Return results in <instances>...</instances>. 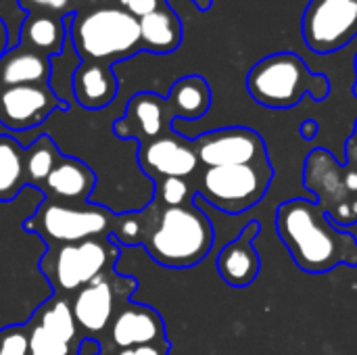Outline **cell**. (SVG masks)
Returning a JSON list of instances; mask_svg holds the SVG:
<instances>
[{"label": "cell", "mask_w": 357, "mask_h": 355, "mask_svg": "<svg viewBox=\"0 0 357 355\" xmlns=\"http://www.w3.org/2000/svg\"><path fill=\"white\" fill-rule=\"evenodd\" d=\"M276 230L295 266L305 274H328L339 266L357 268V239L335 226L310 199H291L276 209Z\"/></svg>", "instance_id": "6da1fadb"}, {"label": "cell", "mask_w": 357, "mask_h": 355, "mask_svg": "<svg viewBox=\"0 0 357 355\" xmlns=\"http://www.w3.org/2000/svg\"><path fill=\"white\" fill-rule=\"evenodd\" d=\"M153 220L142 247L163 268L186 270L201 264L213 249L215 230L209 216L197 203L165 207L159 201L149 203Z\"/></svg>", "instance_id": "7a4b0ae2"}, {"label": "cell", "mask_w": 357, "mask_h": 355, "mask_svg": "<svg viewBox=\"0 0 357 355\" xmlns=\"http://www.w3.org/2000/svg\"><path fill=\"white\" fill-rule=\"evenodd\" d=\"M69 42L79 61L115 63L142 50L140 23L119 6H92L65 17Z\"/></svg>", "instance_id": "3957f363"}, {"label": "cell", "mask_w": 357, "mask_h": 355, "mask_svg": "<svg viewBox=\"0 0 357 355\" xmlns=\"http://www.w3.org/2000/svg\"><path fill=\"white\" fill-rule=\"evenodd\" d=\"M251 98L268 109L297 107L305 94L324 100L331 94V80L312 73L305 61L295 52H274L257 61L247 75Z\"/></svg>", "instance_id": "277c9868"}, {"label": "cell", "mask_w": 357, "mask_h": 355, "mask_svg": "<svg viewBox=\"0 0 357 355\" xmlns=\"http://www.w3.org/2000/svg\"><path fill=\"white\" fill-rule=\"evenodd\" d=\"M345 155L347 161L341 165L328 149L318 146L307 153L301 176L303 186L339 228L357 224V155Z\"/></svg>", "instance_id": "5b68a950"}, {"label": "cell", "mask_w": 357, "mask_h": 355, "mask_svg": "<svg viewBox=\"0 0 357 355\" xmlns=\"http://www.w3.org/2000/svg\"><path fill=\"white\" fill-rule=\"evenodd\" d=\"M119 245L111 236L88 239L71 245L48 247L40 259V270L59 295L77 293L92 280L115 272Z\"/></svg>", "instance_id": "8992f818"}, {"label": "cell", "mask_w": 357, "mask_h": 355, "mask_svg": "<svg viewBox=\"0 0 357 355\" xmlns=\"http://www.w3.org/2000/svg\"><path fill=\"white\" fill-rule=\"evenodd\" d=\"M272 180L274 167L270 161L224 167L201 165L195 176V188L211 207L236 216L255 207L266 197Z\"/></svg>", "instance_id": "52a82bcc"}, {"label": "cell", "mask_w": 357, "mask_h": 355, "mask_svg": "<svg viewBox=\"0 0 357 355\" xmlns=\"http://www.w3.org/2000/svg\"><path fill=\"white\" fill-rule=\"evenodd\" d=\"M117 216L98 205H67L44 199L31 218L23 222L27 232H36L46 247L82 243L111 236Z\"/></svg>", "instance_id": "ba28073f"}, {"label": "cell", "mask_w": 357, "mask_h": 355, "mask_svg": "<svg viewBox=\"0 0 357 355\" xmlns=\"http://www.w3.org/2000/svg\"><path fill=\"white\" fill-rule=\"evenodd\" d=\"M138 280L132 276H119L109 272L73 295L71 310L79 326L82 337L100 339L111 326L115 314L132 301Z\"/></svg>", "instance_id": "9c48e42d"}, {"label": "cell", "mask_w": 357, "mask_h": 355, "mask_svg": "<svg viewBox=\"0 0 357 355\" xmlns=\"http://www.w3.org/2000/svg\"><path fill=\"white\" fill-rule=\"evenodd\" d=\"M301 33L318 54L345 48L357 36V0H310L301 19Z\"/></svg>", "instance_id": "30bf717a"}, {"label": "cell", "mask_w": 357, "mask_h": 355, "mask_svg": "<svg viewBox=\"0 0 357 355\" xmlns=\"http://www.w3.org/2000/svg\"><path fill=\"white\" fill-rule=\"evenodd\" d=\"M195 149L203 167L249 165L270 161L264 136L245 126L220 128L195 138Z\"/></svg>", "instance_id": "8fae6325"}, {"label": "cell", "mask_w": 357, "mask_h": 355, "mask_svg": "<svg viewBox=\"0 0 357 355\" xmlns=\"http://www.w3.org/2000/svg\"><path fill=\"white\" fill-rule=\"evenodd\" d=\"M178 119L172 103L155 92H138L128 100L123 117L113 123V132L121 140L151 142L159 136L174 132Z\"/></svg>", "instance_id": "7c38bea8"}, {"label": "cell", "mask_w": 357, "mask_h": 355, "mask_svg": "<svg viewBox=\"0 0 357 355\" xmlns=\"http://www.w3.org/2000/svg\"><path fill=\"white\" fill-rule=\"evenodd\" d=\"M69 109L50 84L0 88V123L8 130L23 132L40 126L52 111Z\"/></svg>", "instance_id": "4fadbf2b"}, {"label": "cell", "mask_w": 357, "mask_h": 355, "mask_svg": "<svg viewBox=\"0 0 357 355\" xmlns=\"http://www.w3.org/2000/svg\"><path fill=\"white\" fill-rule=\"evenodd\" d=\"M140 169L157 178H192L201 169V161L195 149V140L184 138L180 132H169L138 149Z\"/></svg>", "instance_id": "5bb4252c"}, {"label": "cell", "mask_w": 357, "mask_h": 355, "mask_svg": "<svg viewBox=\"0 0 357 355\" xmlns=\"http://www.w3.org/2000/svg\"><path fill=\"white\" fill-rule=\"evenodd\" d=\"M165 322L161 314L142 303L128 301L113 318L111 326L105 333V343L102 349L119 352V349H130V347H140V345H151L165 341Z\"/></svg>", "instance_id": "9a60e30c"}, {"label": "cell", "mask_w": 357, "mask_h": 355, "mask_svg": "<svg viewBox=\"0 0 357 355\" xmlns=\"http://www.w3.org/2000/svg\"><path fill=\"white\" fill-rule=\"evenodd\" d=\"M261 228H264L261 222L257 220L249 222L241 230V234L234 241H230L226 247H222V251L218 253V262H215L218 274L228 287L247 289L257 280L261 272V259L253 243L261 234Z\"/></svg>", "instance_id": "2e32d148"}, {"label": "cell", "mask_w": 357, "mask_h": 355, "mask_svg": "<svg viewBox=\"0 0 357 355\" xmlns=\"http://www.w3.org/2000/svg\"><path fill=\"white\" fill-rule=\"evenodd\" d=\"M96 184L94 172L79 159L61 157L40 190L46 199L67 205H84Z\"/></svg>", "instance_id": "e0dca14e"}, {"label": "cell", "mask_w": 357, "mask_h": 355, "mask_svg": "<svg viewBox=\"0 0 357 355\" xmlns=\"http://www.w3.org/2000/svg\"><path fill=\"white\" fill-rule=\"evenodd\" d=\"M117 77L109 65L79 61L71 75V94L79 107L96 111L105 109L117 96Z\"/></svg>", "instance_id": "ac0fdd59"}, {"label": "cell", "mask_w": 357, "mask_h": 355, "mask_svg": "<svg viewBox=\"0 0 357 355\" xmlns=\"http://www.w3.org/2000/svg\"><path fill=\"white\" fill-rule=\"evenodd\" d=\"M67 27L65 17L52 15V13H27L21 23V36L19 46L38 52L46 59H54L65 50L67 42Z\"/></svg>", "instance_id": "d6986e66"}, {"label": "cell", "mask_w": 357, "mask_h": 355, "mask_svg": "<svg viewBox=\"0 0 357 355\" xmlns=\"http://www.w3.org/2000/svg\"><path fill=\"white\" fill-rule=\"evenodd\" d=\"M52 75L50 59L31 52L23 46L8 48L0 59V88L10 86H42L48 84Z\"/></svg>", "instance_id": "ffe728a7"}, {"label": "cell", "mask_w": 357, "mask_h": 355, "mask_svg": "<svg viewBox=\"0 0 357 355\" xmlns=\"http://www.w3.org/2000/svg\"><path fill=\"white\" fill-rule=\"evenodd\" d=\"M138 23L142 50L155 54H169L182 44V21L169 4L138 19Z\"/></svg>", "instance_id": "44dd1931"}, {"label": "cell", "mask_w": 357, "mask_h": 355, "mask_svg": "<svg viewBox=\"0 0 357 355\" xmlns=\"http://www.w3.org/2000/svg\"><path fill=\"white\" fill-rule=\"evenodd\" d=\"M167 100L172 103L178 119H199L211 107V88L201 75H184L169 88Z\"/></svg>", "instance_id": "7402d4cb"}, {"label": "cell", "mask_w": 357, "mask_h": 355, "mask_svg": "<svg viewBox=\"0 0 357 355\" xmlns=\"http://www.w3.org/2000/svg\"><path fill=\"white\" fill-rule=\"evenodd\" d=\"M25 184V149L13 136L0 134V201H13Z\"/></svg>", "instance_id": "603a6c76"}, {"label": "cell", "mask_w": 357, "mask_h": 355, "mask_svg": "<svg viewBox=\"0 0 357 355\" xmlns=\"http://www.w3.org/2000/svg\"><path fill=\"white\" fill-rule=\"evenodd\" d=\"M59 159H61V153H59L56 144L52 142V138L46 136V134L38 136L25 149V178H27V184L40 188L46 182L48 174L54 169Z\"/></svg>", "instance_id": "cb8c5ba5"}, {"label": "cell", "mask_w": 357, "mask_h": 355, "mask_svg": "<svg viewBox=\"0 0 357 355\" xmlns=\"http://www.w3.org/2000/svg\"><path fill=\"white\" fill-rule=\"evenodd\" d=\"M195 176L192 178H157V180H153L155 182V197L153 199L165 207H178V205L195 203V197H197Z\"/></svg>", "instance_id": "d4e9b609"}, {"label": "cell", "mask_w": 357, "mask_h": 355, "mask_svg": "<svg viewBox=\"0 0 357 355\" xmlns=\"http://www.w3.org/2000/svg\"><path fill=\"white\" fill-rule=\"evenodd\" d=\"M27 337H29V355H77L79 343H69L52 335L33 318L27 324Z\"/></svg>", "instance_id": "484cf974"}, {"label": "cell", "mask_w": 357, "mask_h": 355, "mask_svg": "<svg viewBox=\"0 0 357 355\" xmlns=\"http://www.w3.org/2000/svg\"><path fill=\"white\" fill-rule=\"evenodd\" d=\"M17 2L27 13L38 10V13H52L59 17H71L77 10L98 6V2L102 0H17Z\"/></svg>", "instance_id": "4316f807"}, {"label": "cell", "mask_w": 357, "mask_h": 355, "mask_svg": "<svg viewBox=\"0 0 357 355\" xmlns=\"http://www.w3.org/2000/svg\"><path fill=\"white\" fill-rule=\"evenodd\" d=\"M0 355H29L27 324L6 326L0 331Z\"/></svg>", "instance_id": "83f0119b"}, {"label": "cell", "mask_w": 357, "mask_h": 355, "mask_svg": "<svg viewBox=\"0 0 357 355\" xmlns=\"http://www.w3.org/2000/svg\"><path fill=\"white\" fill-rule=\"evenodd\" d=\"M115 4L121 10L130 13L132 17L142 19V17H146V15L159 10V8L167 6V0H115Z\"/></svg>", "instance_id": "f1b7e54d"}, {"label": "cell", "mask_w": 357, "mask_h": 355, "mask_svg": "<svg viewBox=\"0 0 357 355\" xmlns=\"http://www.w3.org/2000/svg\"><path fill=\"white\" fill-rule=\"evenodd\" d=\"M169 341H159V343H151V345H140V347H130V349H119V352H111L107 355H169Z\"/></svg>", "instance_id": "f546056e"}, {"label": "cell", "mask_w": 357, "mask_h": 355, "mask_svg": "<svg viewBox=\"0 0 357 355\" xmlns=\"http://www.w3.org/2000/svg\"><path fill=\"white\" fill-rule=\"evenodd\" d=\"M102 341L100 339H92V337H82L79 345H77V355H102Z\"/></svg>", "instance_id": "4dcf8cb0"}, {"label": "cell", "mask_w": 357, "mask_h": 355, "mask_svg": "<svg viewBox=\"0 0 357 355\" xmlns=\"http://www.w3.org/2000/svg\"><path fill=\"white\" fill-rule=\"evenodd\" d=\"M318 130H320V126H318L316 119H305L301 123V128H299V134H301L303 140H314L318 136Z\"/></svg>", "instance_id": "1f68e13d"}, {"label": "cell", "mask_w": 357, "mask_h": 355, "mask_svg": "<svg viewBox=\"0 0 357 355\" xmlns=\"http://www.w3.org/2000/svg\"><path fill=\"white\" fill-rule=\"evenodd\" d=\"M8 48H10V44H8V29H6V23L0 17V59L8 52Z\"/></svg>", "instance_id": "d6a6232c"}, {"label": "cell", "mask_w": 357, "mask_h": 355, "mask_svg": "<svg viewBox=\"0 0 357 355\" xmlns=\"http://www.w3.org/2000/svg\"><path fill=\"white\" fill-rule=\"evenodd\" d=\"M345 153H356L357 155V121H356V126H354V132H351V136L347 138Z\"/></svg>", "instance_id": "836d02e7"}, {"label": "cell", "mask_w": 357, "mask_h": 355, "mask_svg": "<svg viewBox=\"0 0 357 355\" xmlns=\"http://www.w3.org/2000/svg\"><path fill=\"white\" fill-rule=\"evenodd\" d=\"M192 2H195V4H197V8H199V10H203V13H205V10H209V6H211V0H192Z\"/></svg>", "instance_id": "e575fe53"}, {"label": "cell", "mask_w": 357, "mask_h": 355, "mask_svg": "<svg viewBox=\"0 0 357 355\" xmlns=\"http://www.w3.org/2000/svg\"><path fill=\"white\" fill-rule=\"evenodd\" d=\"M354 96H356V98H357V82H356V84H354Z\"/></svg>", "instance_id": "d590c367"}, {"label": "cell", "mask_w": 357, "mask_h": 355, "mask_svg": "<svg viewBox=\"0 0 357 355\" xmlns=\"http://www.w3.org/2000/svg\"><path fill=\"white\" fill-rule=\"evenodd\" d=\"M356 73H357V56H356Z\"/></svg>", "instance_id": "8d00e7d4"}, {"label": "cell", "mask_w": 357, "mask_h": 355, "mask_svg": "<svg viewBox=\"0 0 357 355\" xmlns=\"http://www.w3.org/2000/svg\"><path fill=\"white\" fill-rule=\"evenodd\" d=\"M102 355H107V354H102Z\"/></svg>", "instance_id": "74e56055"}]
</instances>
